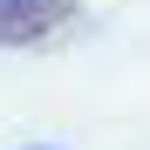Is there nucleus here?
<instances>
[{"mask_svg":"<svg viewBox=\"0 0 150 150\" xmlns=\"http://www.w3.org/2000/svg\"><path fill=\"white\" fill-rule=\"evenodd\" d=\"M75 28V0H0V48H48Z\"/></svg>","mask_w":150,"mask_h":150,"instance_id":"obj_1","label":"nucleus"},{"mask_svg":"<svg viewBox=\"0 0 150 150\" xmlns=\"http://www.w3.org/2000/svg\"><path fill=\"white\" fill-rule=\"evenodd\" d=\"M34 150H48V143H34Z\"/></svg>","mask_w":150,"mask_h":150,"instance_id":"obj_2","label":"nucleus"}]
</instances>
